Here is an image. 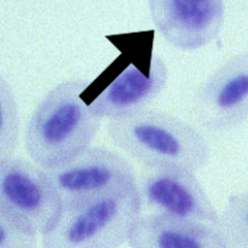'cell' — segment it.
Here are the masks:
<instances>
[{
    "instance_id": "6da1fadb",
    "label": "cell",
    "mask_w": 248,
    "mask_h": 248,
    "mask_svg": "<svg viewBox=\"0 0 248 248\" xmlns=\"http://www.w3.org/2000/svg\"><path fill=\"white\" fill-rule=\"evenodd\" d=\"M84 79H68L50 90L27 121L24 147L31 161L51 169L69 161L91 145L103 119L82 93Z\"/></svg>"
},
{
    "instance_id": "7a4b0ae2",
    "label": "cell",
    "mask_w": 248,
    "mask_h": 248,
    "mask_svg": "<svg viewBox=\"0 0 248 248\" xmlns=\"http://www.w3.org/2000/svg\"><path fill=\"white\" fill-rule=\"evenodd\" d=\"M111 142L143 167L199 172L211 149L200 130L167 111L144 108L111 119Z\"/></svg>"
},
{
    "instance_id": "3957f363",
    "label": "cell",
    "mask_w": 248,
    "mask_h": 248,
    "mask_svg": "<svg viewBox=\"0 0 248 248\" xmlns=\"http://www.w3.org/2000/svg\"><path fill=\"white\" fill-rule=\"evenodd\" d=\"M137 183L90 200L64 206L50 232L41 236L45 248H116L128 244L142 216Z\"/></svg>"
},
{
    "instance_id": "277c9868",
    "label": "cell",
    "mask_w": 248,
    "mask_h": 248,
    "mask_svg": "<svg viewBox=\"0 0 248 248\" xmlns=\"http://www.w3.org/2000/svg\"><path fill=\"white\" fill-rule=\"evenodd\" d=\"M62 210L60 195L39 165L22 157L0 159V211L43 236Z\"/></svg>"
},
{
    "instance_id": "5b68a950",
    "label": "cell",
    "mask_w": 248,
    "mask_h": 248,
    "mask_svg": "<svg viewBox=\"0 0 248 248\" xmlns=\"http://www.w3.org/2000/svg\"><path fill=\"white\" fill-rule=\"evenodd\" d=\"M195 120L210 133H227L248 121V50L228 58L196 90Z\"/></svg>"
},
{
    "instance_id": "8992f818",
    "label": "cell",
    "mask_w": 248,
    "mask_h": 248,
    "mask_svg": "<svg viewBox=\"0 0 248 248\" xmlns=\"http://www.w3.org/2000/svg\"><path fill=\"white\" fill-rule=\"evenodd\" d=\"M43 170L63 207L137 183L130 162L104 147H89L64 164Z\"/></svg>"
},
{
    "instance_id": "52a82bcc",
    "label": "cell",
    "mask_w": 248,
    "mask_h": 248,
    "mask_svg": "<svg viewBox=\"0 0 248 248\" xmlns=\"http://www.w3.org/2000/svg\"><path fill=\"white\" fill-rule=\"evenodd\" d=\"M195 173L143 167L137 178L142 203L153 212L220 224V215Z\"/></svg>"
},
{
    "instance_id": "ba28073f",
    "label": "cell",
    "mask_w": 248,
    "mask_h": 248,
    "mask_svg": "<svg viewBox=\"0 0 248 248\" xmlns=\"http://www.w3.org/2000/svg\"><path fill=\"white\" fill-rule=\"evenodd\" d=\"M148 7L160 34L179 50L210 45L224 27V0H148Z\"/></svg>"
},
{
    "instance_id": "9c48e42d",
    "label": "cell",
    "mask_w": 248,
    "mask_h": 248,
    "mask_svg": "<svg viewBox=\"0 0 248 248\" xmlns=\"http://www.w3.org/2000/svg\"><path fill=\"white\" fill-rule=\"evenodd\" d=\"M169 68L164 58L152 56L147 70L131 63L119 73L91 102L92 110L102 119H116L148 108L165 90Z\"/></svg>"
},
{
    "instance_id": "30bf717a",
    "label": "cell",
    "mask_w": 248,
    "mask_h": 248,
    "mask_svg": "<svg viewBox=\"0 0 248 248\" xmlns=\"http://www.w3.org/2000/svg\"><path fill=\"white\" fill-rule=\"evenodd\" d=\"M128 247L131 248H227L232 247L220 224L199 222L152 212L136 223Z\"/></svg>"
},
{
    "instance_id": "8fae6325",
    "label": "cell",
    "mask_w": 248,
    "mask_h": 248,
    "mask_svg": "<svg viewBox=\"0 0 248 248\" xmlns=\"http://www.w3.org/2000/svg\"><path fill=\"white\" fill-rule=\"evenodd\" d=\"M0 159L14 156L19 138V110L9 82L0 78Z\"/></svg>"
},
{
    "instance_id": "7c38bea8",
    "label": "cell",
    "mask_w": 248,
    "mask_h": 248,
    "mask_svg": "<svg viewBox=\"0 0 248 248\" xmlns=\"http://www.w3.org/2000/svg\"><path fill=\"white\" fill-rule=\"evenodd\" d=\"M220 225L232 247H248V189L228 199L220 215Z\"/></svg>"
},
{
    "instance_id": "4fadbf2b",
    "label": "cell",
    "mask_w": 248,
    "mask_h": 248,
    "mask_svg": "<svg viewBox=\"0 0 248 248\" xmlns=\"http://www.w3.org/2000/svg\"><path fill=\"white\" fill-rule=\"evenodd\" d=\"M39 236L40 235L26 224L0 211V248L36 247Z\"/></svg>"
}]
</instances>
